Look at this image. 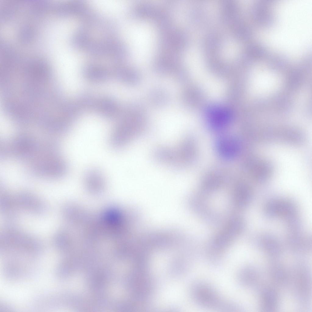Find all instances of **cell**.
I'll return each mask as SVG.
<instances>
[{"instance_id": "52a82bcc", "label": "cell", "mask_w": 312, "mask_h": 312, "mask_svg": "<svg viewBox=\"0 0 312 312\" xmlns=\"http://www.w3.org/2000/svg\"><path fill=\"white\" fill-rule=\"evenodd\" d=\"M253 197L251 191L248 189L243 188L235 193L234 199L236 204L241 207L247 206L250 203Z\"/></svg>"}, {"instance_id": "8992f818", "label": "cell", "mask_w": 312, "mask_h": 312, "mask_svg": "<svg viewBox=\"0 0 312 312\" xmlns=\"http://www.w3.org/2000/svg\"><path fill=\"white\" fill-rule=\"evenodd\" d=\"M261 303L263 309L267 310H274L278 303V297L276 292L272 289H264L261 296Z\"/></svg>"}, {"instance_id": "7a4b0ae2", "label": "cell", "mask_w": 312, "mask_h": 312, "mask_svg": "<svg viewBox=\"0 0 312 312\" xmlns=\"http://www.w3.org/2000/svg\"><path fill=\"white\" fill-rule=\"evenodd\" d=\"M206 116L209 126L215 129L225 126L231 119L230 111L225 108L216 105L209 107L206 111Z\"/></svg>"}, {"instance_id": "3957f363", "label": "cell", "mask_w": 312, "mask_h": 312, "mask_svg": "<svg viewBox=\"0 0 312 312\" xmlns=\"http://www.w3.org/2000/svg\"><path fill=\"white\" fill-rule=\"evenodd\" d=\"M219 153L223 157L230 158L237 154L239 149V144L234 137L224 136L219 138L216 144Z\"/></svg>"}, {"instance_id": "277c9868", "label": "cell", "mask_w": 312, "mask_h": 312, "mask_svg": "<svg viewBox=\"0 0 312 312\" xmlns=\"http://www.w3.org/2000/svg\"><path fill=\"white\" fill-rule=\"evenodd\" d=\"M260 246L266 252L270 255L279 254L281 250L280 244L274 236L269 234H265L260 237Z\"/></svg>"}, {"instance_id": "ba28073f", "label": "cell", "mask_w": 312, "mask_h": 312, "mask_svg": "<svg viewBox=\"0 0 312 312\" xmlns=\"http://www.w3.org/2000/svg\"><path fill=\"white\" fill-rule=\"evenodd\" d=\"M151 101L156 106H161L166 104L168 101V96L166 93L161 89H156L151 92L150 94Z\"/></svg>"}, {"instance_id": "5b68a950", "label": "cell", "mask_w": 312, "mask_h": 312, "mask_svg": "<svg viewBox=\"0 0 312 312\" xmlns=\"http://www.w3.org/2000/svg\"><path fill=\"white\" fill-rule=\"evenodd\" d=\"M87 186L90 188L98 190L101 188L104 184V179L101 173L96 169L88 171L85 176Z\"/></svg>"}, {"instance_id": "6da1fadb", "label": "cell", "mask_w": 312, "mask_h": 312, "mask_svg": "<svg viewBox=\"0 0 312 312\" xmlns=\"http://www.w3.org/2000/svg\"><path fill=\"white\" fill-rule=\"evenodd\" d=\"M264 213L269 218L282 217L286 221L297 215L294 203L287 199L276 198L268 201L264 207Z\"/></svg>"}]
</instances>
